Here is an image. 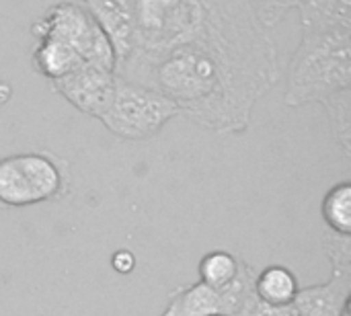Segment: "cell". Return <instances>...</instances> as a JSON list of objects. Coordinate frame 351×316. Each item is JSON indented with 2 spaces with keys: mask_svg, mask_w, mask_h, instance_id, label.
Here are the masks:
<instances>
[{
  "mask_svg": "<svg viewBox=\"0 0 351 316\" xmlns=\"http://www.w3.org/2000/svg\"><path fill=\"white\" fill-rule=\"evenodd\" d=\"M130 19L134 45L115 76L150 86L154 68L173 53L218 56L261 95L280 76L276 43L253 16L249 0H113Z\"/></svg>",
  "mask_w": 351,
  "mask_h": 316,
  "instance_id": "obj_1",
  "label": "cell"
},
{
  "mask_svg": "<svg viewBox=\"0 0 351 316\" xmlns=\"http://www.w3.org/2000/svg\"><path fill=\"white\" fill-rule=\"evenodd\" d=\"M286 76L288 107L323 105L351 88V31H300Z\"/></svg>",
  "mask_w": 351,
  "mask_h": 316,
  "instance_id": "obj_2",
  "label": "cell"
},
{
  "mask_svg": "<svg viewBox=\"0 0 351 316\" xmlns=\"http://www.w3.org/2000/svg\"><path fill=\"white\" fill-rule=\"evenodd\" d=\"M72 191L70 162L49 150L0 158V210L60 202Z\"/></svg>",
  "mask_w": 351,
  "mask_h": 316,
  "instance_id": "obj_3",
  "label": "cell"
},
{
  "mask_svg": "<svg viewBox=\"0 0 351 316\" xmlns=\"http://www.w3.org/2000/svg\"><path fill=\"white\" fill-rule=\"evenodd\" d=\"M179 109L156 88L115 76L109 107L99 121L117 138L125 142H140L156 136Z\"/></svg>",
  "mask_w": 351,
  "mask_h": 316,
  "instance_id": "obj_4",
  "label": "cell"
},
{
  "mask_svg": "<svg viewBox=\"0 0 351 316\" xmlns=\"http://www.w3.org/2000/svg\"><path fill=\"white\" fill-rule=\"evenodd\" d=\"M31 35L35 39H56L74 49L84 64L115 72V53L109 39L78 0L47 6L31 23Z\"/></svg>",
  "mask_w": 351,
  "mask_h": 316,
  "instance_id": "obj_5",
  "label": "cell"
},
{
  "mask_svg": "<svg viewBox=\"0 0 351 316\" xmlns=\"http://www.w3.org/2000/svg\"><path fill=\"white\" fill-rule=\"evenodd\" d=\"M351 236L325 232L323 249L331 263L325 284L300 288L294 298L298 316H341L351 304Z\"/></svg>",
  "mask_w": 351,
  "mask_h": 316,
  "instance_id": "obj_6",
  "label": "cell"
},
{
  "mask_svg": "<svg viewBox=\"0 0 351 316\" xmlns=\"http://www.w3.org/2000/svg\"><path fill=\"white\" fill-rule=\"evenodd\" d=\"M115 86V72L82 64L70 74L51 82V88L84 115L101 117L109 107Z\"/></svg>",
  "mask_w": 351,
  "mask_h": 316,
  "instance_id": "obj_7",
  "label": "cell"
},
{
  "mask_svg": "<svg viewBox=\"0 0 351 316\" xmlns=\"http://www.w3.org/2000/svg\"><path fill=\"white\" fill-rule=\"evenodd\" d=\"M97 21L115 53V70L130 58L134 45V33L130 19L113 0H78Z\"/></svg>",
  "mask_w": 351,
  "mask_h": 316,
  "instance_id": "obj_8",
  "label": "cell"
},
{
  "mask_svg": "<svg viewBox=\"0 0 351 316\" xmlns=\"http://www.w3.org/2000/svg\"><path fill=\"white\" fill-rule=\"evenodd\" d=\"M160 316H228V304L222 292L195 282L187 288L173 290Z\"/></svg>",
  "mask_w": 351,
  "mask_h": 316,
  "instance_id": "obj_9",
  "label": "cell"
},
{
  "mask_svg": "<svg viewBox=\"0 0 351 316\" xmlns=\"http://www.w3.org/2000/svg\"><path fill=\"white\" fill-rule=\"evenodd\" d=\"M300 31H351V0H300Z\"/></svg>",
  "mask_w": 351,
  "mask_h": 316,
  "instance_id": "obj_10",
  "label": "cell"
},
{
  "mask_svg": "<svg viewBox=\"0 0 351 316\" xmlns=\"http://www.w3.org/2000/svg\"><path fill=\"white\" fill-rule=\"evenodd\" d=\"M31 64L39 76L53 82L70 74L84 62L74 49H70L68 45L56 39H35V47L31 51Z\"/></svg>",
  "mask_w": 351,
  "mask_h": 316,
  "instance_id": "obj_11",
  "label": "cell"
},
{
  "mask_svg": "<svg viewBox=\"0 0 351 316\" xmlns=\"http://www.w3.org/2000/svg\"><path fill=\"white\" fill-rule=\"evenodd\" d=\"M300 290L296 274L286 265H269L255 274V294L271 306H290Z\"/></svg>",
  "mask_w": 351,
  "mask_h": 316,
  "instance_id": "obj_12",
  "label": "cell"
},
{
  "mask_svg": "<svg viewBox=\"0 0 351 316\" xmlns=\"http://www.w3.org/2000/svg\"><path fill=\"white\" fill-rule=\"evenodd\" d=\"M321 216L327 224L329 232L351 236V183L341 181L333 185L323 202H321Z\"/></svg>",
  "mask_w": 351,
  "mask_h": 316,
  "instance_id": "obj_13",
  "label": "cell"
},
{
  "mask_svg": "<svg viewBox=\"0 0 351 316\" xmlns=\"http://www.w3.org/2000/svg\"><path fill=\"white\" fill-rule=\"evenodd\" d=\"M241 269V257L228 253V251H212L206 253L199 261V282L208 288L222 292L226 290L239 276Z\"/></svg>",
  "mask_w": 351,
  "mask_h": 316,
  "instance_id": "obj_14",
  "label": "cell"
},
{
  "mask_svg": "<svg viewBox=\"0 0 351 316\" xmlns=\"http://www.w3.org/2000/svg\"><path fill=\"white\" fill-rule=\"evenodd\" d=\"M325 113L329 117V125H331V134L337 142V146L341 148L343 156H351V88L341 90L337 95H333L331 99H327L323 103Z\"/></svg>",
  "mask_w": 351,
  "mask_h": 316,
  "instance_id": "obj_15",
  "label": "cell"
},
{
  "mask_svg": "<svg viewBox=\"0 0 351 316\" xmlns=\"http://www.w3.org/2000/svg\"><path fill=\"white\" fill-rule=\"evenodd\" d=\"M300 4V0H249L251 12L255 21L265 29L271 31L278 27L290 10H294Z\"/></svg>",
  "mask_w": 351,
  "mask_h": 316,
  "instance_id": "obj_16",
  "label": "cell"
},
{
  "mask_svg": "<svg viewBox=\"0 0 351 316\" xmlns=\"http://www.w3.org/2000/svg\"><path fill=\"white\" fill-rule=\"evenodd\" d=\"M232 316H298L294 304L290 306H271L263 300L257 298L255 294V288L253 292L243 300V304L239 306V311Z\"/></svg>",
  "mask_w": 351,
  "mask_h": 316,
  "instance_id": "obj_17",
  "label": "cell"
},
{
  "mask_svg": "<svg viewBox=\"0 0 351 316\" xmlns=\"http://www.w3.org/2000/svg\"><path fill=\"white\" fill-rule=\"evenodd\" d=\"M138 261H136V255L130 251V249H119L111 255V267L115 274H121V276H130L134 269H136Z\"/></svg>",
  "mask_w": 351,
  "mask_h": 316,
  "instance_id": "obj_18",
  "label": "cell"
},
{
  "mask_svg": "<svg viewBox=\"0 0 351 316\" xmlns=\"http://www.w3.org/2000/svg\"><path fill=\"white\" fill-rule=\"evenodd\" d=\"M10 97H12V86H10L8 82L0 80V105H2V103H6Z\"/></svg>",
  "mask_w": 351,
  "mask_h": 316,
  "instance_id": "obj_19",
  "label": "cell"
},
{
  "mask_svg": "<svg viewBox=\"0 0 351 316\" xmlns=\"http://www.w3.org/2000/svg\"><path fill=\"white\" fill-rule=\"evenodd\" d=\"M341 316H351V304L348 306V308H346V311H343V315Z\"/></svg>",
  "mask_w": 351,
  "mask_h": 316,
  "instance_id": "obj_20",
  "label": "cell"
}]
</instances>
